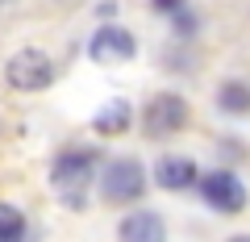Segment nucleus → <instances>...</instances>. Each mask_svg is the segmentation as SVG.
<instances>
[{"mask_svg":"<svg viewBox=\"0 0 250 242\" xmlns=\"http://www.w3.org/2000/svg\"><path fill=\"white\" fill-rule=\"evenodd\" d=\"M217 105H221L225 113L246 117V113H250V84H242V80H225L221 88H217Z\"/></svg>","mask_w":250,"mask_h":242,"instance_id":"9d476101","label":"nucleus"},{"mask_svg":"<svg viewBox=\"0 0 250 242\" xmlns=\"http://www.w3.org/2000/svg\"><path fill=\"white\" fill-rule=\"evenodd\" d=\"M117 242H167V225H163L159 213L138 209L117 225Z\"/></svg>","mask_w":250,"mask_h":242,"instance_id":"6e6552de","label":"nucleus"},{"mask_svg":"<svg viewBox=\"0 0 250 242\" xmlns=\"http://www.w3.org/2000/svg\"><path fill=\"white\" fill-rule=\"evenodd\" d=\"M4 80H9V88L25 92V96L29 92H46L54 84V59L46 50H38V46H21L4 63Z\"/></svg>","mask_w":250,"mask_h":242,"instance_id":"f03ea898","label":"nucleus"},{"mask_svg":"<svg viewBox=\"0 0 250 242\" xmlns=\"http://www.w3.org/2000/svg\"><path fill=\"white\" fill-rule=\"evenodd\" d=\"M88 54L96 59V63H129L138 54V38L129 34L125 25H100L96 34H92V42H88Z\"/></svg>","mask_w":250,"mask_h":242,"instance_id":"423d86ee","label":"nucleus"},{"mask_svg":"<svg viewBox=\"0 0 250 242\" xmlns=\"http://www.w3.org/2000/svg\"><path fill=\"white\" fill-rule=\"evenodd\" d=\"M154 179H159V188L167 192H188L200 184V171L192 159H184V154H163L159 167H154Z\"/></svg>","mask_w":250,"mask_h":242,"instance_id":"0eeeda50","label":"nucleus"},{"mask_svg":"<svg viewBox=\"0 0 250 242\" xmlns=\"http://www.w3.org/2000/svg\"><path fill=\"white\" fill-rule=\"evenodd\" d=\"M196 188L217 213H242L246 209V184L233 171H208V176H200Z\"/></svg>","mask_w":250,"mask_h":242,"instance_id":"39448f33","label":"nucleus"},{"mask_svg":"<svg viewBox=\"0 0 250 242\" xmlns=\"http://www.w3.org/2000/svg\"><path fill=\"white\" fill-rule=\"evenodd\" d=\"M21 238H25V213L0 200V242H21Z\"/></svg>","mask_w":250,"mask_h":242,"instance_id":"9b49d317","label":"nucleus"},{"mask_svg":"<svg viewBox=\"0 0 250 242\" xmlns=\"http://www.w3.org/2000/svg\"><path fill=\"white\" fill-rule=\"evenodd\" d=\"M150 4L163 13V17H171V13H179V9H184V0H150Z\"/></svg>","mask_w":250,"mask_h":242,"instance_id":"ddd939ff","label":"nucleus"},{"mask_svg":"<svg viewBox=\"0 0 250 242\" xmlns=\"http://www.w3.org/2000/svg\"><path fill=\"white\" fill-rule=\"evenodd\" d=\"M171 29H175V34H196V25H200V21H196V13H192V9H188V4H184V9H179V13H171Z\"/></svg>","mask_w":250,"mask_h":242,"instance_id":"f8f14e48","label":"nucleus"},{"mask_svg":"<svg viewBox=\"0 0 250 242\" xmlns=\"http://www.w3.org/2000/svg\"><path fill=\"white\" fill-rule=\"evenodd\" d=\"M129 126H134V105L121 100V96L104 100V105L96 109V117H92V130H96L100 138H121Z\"/></svg>","mask_w":250,"mask_h":242,"instance_id":"1a4fd4ad","label":"nucleus"},{"mask_svg":"<svg viewBox=\"0 0 250 242\" xmlns=\"http://www.w3.org/2000/svg\"><path fill=\"white\" fill-rule=\"evenodd\" d=\"M92 176H96V154L92 151H62L50 163V188L71 209L83 205V192L92 188Z\"/></svg>","mask_w":250,"mask_h":242,"instance_id":"f257e3e1","label":"nucleus"},{"mask_svg":"<svg viewBox=\"0 0 250 242\" xmlns=\"http://www.w3.org/2000/svg\"><path fill=\"white\" fill-rule=\"evenodd\" d=\"M146 192V167L138 159H113L100 171V197L108 205H134Z\"/></svg>","mask_w":250,"mask_h":242,"instance_id":"7ed1b4c3","label":"nucleus"},{"mask_svg":"<svg viewBox=\"0 0 250 242\" xmlns=\"http://www.w3.org/2000/svg\"><path fill=\"white\" fill-rule=\"evenodd\" d=\"M229 242H250V234H233V238Z\"/></svg>","mask_w":250,"mask_h":242,"instance_id":"4468645a","label":"nucleus"},{"mask_svg":"<svg viewBox=\"0 0 250 242\" xmlns=\"http://www.w3.org/2000/svg\"><path fill=\"white\" fill-rule=\"evenodd\" d=\"M0 4H9V0H0Z\"/></svg>","mask_w":250,"mask_h":242,"instance_id":"2eb2a0df","label":"nucleus"},{"mask_svg":"<svg viewBox=\"0 0 250 242\" xmlns=\"http://www.w3.org/2000/svg\"><path fill=\"white\" fill-rule=\"evenodd\" d=\"M188 117H192V109L179 92H159V96H150V105L142 113V130L150 138H171L188 126Z\"/></svg>","mask_w":250,"mask_h":242,"instance_id":"20e7f679","label":"nucleus"}]
</instances>
